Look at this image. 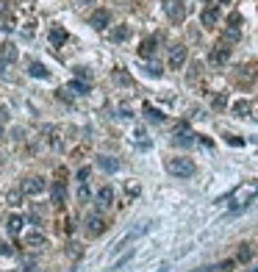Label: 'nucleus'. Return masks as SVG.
Wrapping results in <instances>:
<instances>
[{"label": "nucleus", "mask_w": 258, "mask_h": 272, "mask_svg": "<svg viewBox=\"0 0 258 272\" xmlns=\"http://www.w3.org/2000/svg\"><path fill=\"white\" fill-rule=\"evenodd\" d=\"M89 3H95V0H89Z\"/></svg>", "instance_id": "39"}, {"label": "nucleus", "mask_w": 258, "mask_h": 272, "mask_svg": "<svg viewBox=\"0 0 258 272\" xmlns=\"http://www.w3.org/2000/svg\"><path fill=\"white\" fill-rule=\"evenodd\" d=\"M258 197V183H242L230 192V203H233V209H244V206H250V200Z\"/></svg>", "instance_id": "1"}, {"label": "nucleus", "mask_w": 258, "mask_h": 272, "mask_svg": "<svg viewBox=\"0 0 258 272\" xmlns=\"http://www.w3.org/2000/svg\"><path fill=\"white\" fill-rule=\"evenodd\" d=\"M108 22H111V11H108V8H98V11H92V17H89V25L95 31H105Z\"/></svg>", "instance_id": "5"}, {"label": "nucleus", "mask_w": 258, "mask_h": 272, "mask_svg": "<svg viewBox=\"0 0 258 272\" xmlns=\"http://www.w3.org/2000/svg\"><path fill=\"white\" fill-rule=\"evenodd\" d=\"M125 261H131V253H128V256H122V258H119V261H117V264H114V270H119V267H122V264H125Z\"/></svg>", "instance_id": "33"}, {"label": "nucleus", "mask_w": 258, "mask_h": 272, "mask_svg": "<svg viewBox=\"0 0 258 272\" xmlns=\"http://www.w3.org/2000/svg\"><path fill=\"white\" fill-rule=\"evenodd\" d=\"M31 75H34V78H48L50 75V72L48 70H45V64H39V61H34V64H31Z\"/></svg>", "instance_id": "23"}, {"label": "nucleus", "mask_w": 258, "mask_h": 272, "mask_svg": "<svg viewBox=\"0 0 258 272\" xmlns=\"http://www.w3.org/2000/svg\"><path fill=\"white\" fill-rule=\"evenodd\" d=\"M228 58H230V48L225 42H219L214 50L208 53V61L214 64V67H222V64H228Z\"/></svg>", "instance_id": "6"}, {"label": "nucleus", "mask_w": 258, "mask_h": 272, "mask_svg": "<svg viewBox=\"0 0 258 272\" xmlns=\"http://www.w3.org/2000/svg\"><path fill=\"white\" fill-rule=\"evenodd\" d=\"M233 114H236V117H247V114H250V100H239V103H233Z\"/></svg>", "instance_id": "22"}, {"label": "nucleus", "mask_w": 258, "mask_h": 272, "mask_svg": "<svg viewBox=\"0 0 258 272\" xmlns=\"http://www.w3.org/2000/svg\"><path fill=\"white\" fill-rule=\"evenodd\" d=\"M86 178H89V167H81V169H78V181L86 183Z\"/></svg>", "instance_id": "32"}, {"label": "nucleus", "mask_w": 258, "mask_h": 272, "mask_svg": "<svg viewBox=\"0 0 258 272\" xmlns=\"http://www.w3.org/2000/svg\"><path fill=\"white\" fill-rule=\"evenodd\" d=\"M67 92H72V95H86V92H89V81H70V84H67Z\"/></svg>", "instance_id": "19"}, {"label": "nucleus", "mask_w": 258, "mask_h": 272, "mask_svg": "<svg viewBox=\"0 0 258 272\" xmlns=\"http://www.w3.org/2000/svg\"><path fill=\"white\" fill-rule=\"evenodd\" d=\"M98 167L105 169V172H117L119 169V161L114 156H98Z\"/></svg>", "instance_id": "14"}, {"label": "nucleus", "mask_w": 258, "mask_h": 272, "mask_svg": "<svg viewBox=\"0 0 258 272\" xmlns=\"http://www.w3.org/2000/svg\"><path fill=\"white\" fill-rule=\"evenodd\" d=\"M0 256H11V247L8 244H0Z\"/></svg>", "instance_id": "34"}, {"label": "nucleus", "mask_w": 258, "mask_h": 272, "mask_svg": "<svg viewBox=\"0 0 258 272\" xmlns=\"http://www.w3.org/2000/svg\"><path fill=\"white\" fill-rule=\"evenodd\" d=\"M64 197H67V186H64V181H56L50 186V200H53V206H61Z\"/></svg>", "instance_id": "12"}, {"label": "nucleus", "mask_w": 258, "mask_h": 272, "mask_svg": "<svg viewBox=\"0 0 258 272\" xmlns=\"http://www.w3.org/2000/svg\"><path fill=\"white\" fill-rule=\"evenodd\" d=\"M3 72H6V61H3V58H0V75H3Z\"/></svg>", "instance_id": "35"}, {"label": "nucleus", "mask_w": 258, "mask_h": 272, "mask_svg": "<svg viewBox=\"0 0 258 272\" xmlns=\"http://www.w3.org/2000/svg\"><path fill=\"white\" fill-rule=\"evenodd\" d=\"M114 81H117V84H131L128 72H122V70H114Z\"/></svg>", "instance_id": "27"}, {"label": "nucleus", "mask_w": 258, "mask_h": 272, "mask_svg": "<svg viewBox=\"0 0 258 272\" xmlns=\"http://www.w3.org/2000/svg\"><path fill=\"white\" fill-rule=\"evenodd\" d=\"M155 45H158V39H155V36H147L145 42H142V48H139V56L150 58L155 53Z\"/></svg>", "instance_id": "18"}, {"label": "nucleus", "mask_w": 258, "mask_h": 272, "mask_svg": "<svg viewBox=\"0 0 258 272\" xmlns=\"http://www.w3.org/2000/svg\"><path fill=\"white\" fill-rule=\"evenodd\" d=\"M75 78L78 81H92V72L86 67H75Z\"/></svg>", "instance_id": "24"}, {"label": "nucleus", "mask_w": 258, "mask_h": 272, "mask_svg": "<svg viewBox=\"0 0 258 272\" xmlns=\"http://www.w3.org/2000/svg\"><path fill=\"white\" fill-rule=\"evenodd\" d=\"M222 39H225V45H228V42H239V28L225 31V36H222Z\"/></svg>", "instance_id": "26"}, {"label": "nucleus", "mask_w": 258, "mask_h": 272, "mask_svg": "<svg viewBox=\"0 0 258 272\" xmlns=\"http://www.w3.org/2000/svg\"><path fill=\"white\" fill-rule=\"evenodd\" d=\"M111 203H114V189L111 186H103L98 192V206H100V209H108Z\"/></svg>", "instance_id": "15"}, {"label": "nucleus", "mask_w": 258, "mask_h": 272, "mask_svg": "<svg viewBox=\"0 0 258 272\" xmlns=\"http://www.w3.org/2000/svg\"><path fill=\"white\" fill-rule=\"evenodd\" d=\"M172 142H175V145H181V147H192V145H195V133L189 131L186 125H181L178 131H175V139Z\"/></svg>", "instance_id": "10"}, {"label": "nucleus", "mask_w": 258, "mask_h": 272, "mask_svg": "<svg viewBox=\"0 0 258 272\" xmlns=\"http://www.w3.org/2000/svg\"><path fill=\"white\" fill-rule=\"evenodd\" d=\"M22 225H25V219H22L20 214H11L8 217V222H6V230L11 233V236H17V233L22 230Z\"/></svg>", "instance_id": "17"}, {"label": "nucleus", "mask_w": 258, "mask_h": 272, "mask_svg": "<svg viewBox=\"0 0 258 272\" xmlns=\"http://www.w3.org/2000/svg\"><path fill=\"white\" fill-rule=\"evenodd\" d=\"M225 103H228L225 95H216V98H214V109H225Z\"/></svg>", "instance_id": "30"}, {"label": "nucleus", "mask_w": 258, "mask_h": 272, "mask_svg": "<svg viewBox=\"0 0 258 272\" xmlns=\"http://www.w3.org/2000/svg\"><path fill=\"white\" fill-rule=\"evenodd\" d=\"M22 195H39V192H45V178H28V181L20 186Z\"/></svg>", "instance_id": "9"}, {"label": "nucleus", "mask_w": 258, "mask_h": 272, "mask_svg": "<svg viewBox=\"0 0 258 272\" xmlns=\"http://www.w3.org/2000/svg\"><path fill=\"white\" fill-rule=\"evenodd\" d=\"M20 197L22 192H8V206H20Z\"/></svg>", "instance_id": "29"}, {"label": "nucleus", "mask_w": 258, "mask_h": 272, "mask_svg": "<svg viewBox=\"0 0 258 272\" xmlns=\"http://www.w3.org/2000/svg\"><path fill=\"white\" fill-rule=\"evenodd\" d=\"M128 36H131V28H128V25H117V28L111 31V39H114V42H125Z\"/></svg>", "instance_id": "20"}, {"label": "nucleus", "mask_w": 258, "mask_h": 272, "mask_svg": "<svg viewBox=\"0 0 258 272\" xmlns=\"http://www.w3.org/2000/svg\"><path fill=\"white\" fill-rule=\"evenodd\" d=\"M78 197H81V200H89V186H86V183L78 189Z\"/></svg>", "instance_id": "31"}, {"label": "nucleus", "mask_w": 258, "mask_h": 272, "mask_svg": "<svg viewBox=\"0 0 258 272\" xmlns=\"http://www.w3.org/2000/svg\"><path fill=\"white\" fill-rule=\"evenodd\" d=\"M3 133H6V131H3V122H0V139H3Z\"/></svg>", "instance_id": "36"}, {"label": "nucleus", "mask_w": 258, "mask_h": 272, "mask_svg": "<svg viewBox=\"0 0 258 272\" xmlns=\"http://www.w3.org/2000/svg\"><path fill=\"white\" fill-rule=\"evenodd\" d=\"M164 11L172 22H183L186 20V6H183L181 0H164Z\"/></svg>", "instance_id": "4"}, {"label": "nucleus", "mask_w": 258, "mask_h": 272, "mask_svg": "<svg viewBox=\"0 0 258 272\" xmlns=\"http://www.w3.org/2000/svg\"><path fill=\"white\" fill-rule=\"evenodd\" d=\"M167 172L175 175V178H192L197 172L195 161L183 159V156H175V159H167Z\"/></svg>", "instance_id": "2"}, {"label": "nucleus", "mask_w": 258, "mask_h": 272, "mask_svg": "<svg viewBox=\"0 0 258 272\" xmlns=\"http://www.w3.org/2000/svg\"><path fill=\"white\" fill-rule=\"evenodd\" d=\"M22 244L25 247H45L48 244V239H45V233L42 230H28V233H22Z\"/></svg>", "instance_id": "8"}, {"label": "nucleus", "mask_w": 258, "mask_h": 272, "mask_svg": "<svg viewBox=\"0 0 258 272\" xmlns=\"http://www.w3.org/2000/svg\"><path fill=\"white\" fill-rule=\"evenodd\" d=\"M84 228H86V233H89V236H100V233H105V217L98 214V211H92V214L86 217Z\"/></svg>", "instance_id": "3"}, {"label": "nucleus", "mask_w": 258, "mask_h": 272, "mask_svg": "<svg viewBox=\"0 0 258 272\" xmlns=\"http://www.w3.org/2000/svg\"><path fill=\"white\" fill-rule=\"evenodd\" d=\"M0 58L6 64H14L17 61V45L14 42H3L0 45Z\"/></svg>", "instance_id": "13"}, {"label": "nucleus", "mask_w": 258, "mask_h": 272, "mask_svg": "<svg viewBox=\"0 0 258 272\" xmlns=\"http://www.w3.org/2000/svg\"><path fill=\"white\" fill-rule=\"evenodd\" d=\"M145 114H147V119H150V122H164V114H161L158 109H153L150 103H145Z\"/></svg>", "instance_id": "21"}, {"label": "nucleus", "mask_w": 258, "mask_h": 272, "mask_svg": "<svg viewBox=\"0 0 258 272\" xmlns=\"http://www.w3.org/2000/svg\"><path fill=\"white\" fill-rule=\"evenodd\" d=\"M200 22L206 25V28H214L216 22H219V8H216V6H208V8L200 14Z\"/></svg>", "instance_id": "11"}, {"label": "nucleus", "mask_w": 258, "mask_h": 272, "mask_svg": "<svg viewBox=\"0 0 258 272\" xmlns=\"http://www.w3.org/2000/svg\"><path fill=\"white\" fill-rule=\"evenodd\" d=\"M219 3H230V0H219Z\"/></svg>", "instance_id": "38"}, {"label": "nucleus", "mask_w": 258, "mask_h": 272, "mask_svg": "<svg viewBox=\"0 0 258 272\" xmlns=\"http://www.w3.org/2000/svg\"><path fill=\"white\" fill-rule=\"evenodd\" d=\"M186 48H183V45H175L172 50H169V67H172V70H181L183 64H186Z\"/></svg>", "instance_id": "7"}, {"label": "nucleus", "mask_w": 258, "mask_h": 272, "mask_svg": "<svg viewBox=\"0 0 258 272\" xmlns=\"http://www.w3.org/2000/svg\"><path fill=\"white\" fill-rule=\"evenodd\" d=\"M247 272H258V267H250V270H247Z\"/></svg>", "instance_id": "37"}, {"label": "nucleus", "mask_w": 258, "mask_h": 272, "mask_svg": "<svg viewBox=\"0 0 258 272\" xmlns=\"http://www.w3.org/2000/svg\"><path fill=\"white\" fill-rule=\"evenodd\" d=\"M145 72H147V75H153V78H161V67H158V64H147Z\"/></svg>", "instance_id": "28"}, {"label": "nucleus", "mask_w": 258, "mask_h": 272, "mask_svg": "<svg viewBox=\"0 0 258 272\" xmlns=\"http://www.w3.org/2000/svg\"><path fill=\"white\" fill-rule=\"evenodd\" d=\"M64 42H67V31H64L61 25L50 28V45H53V48H61Z\"/></svg>", "instance_id": "16"}, {"label": "nucleus", "mask_w": 258, "mask_h": 272, "mask_svg": "<svg viewBox=\"0 0 258 272\" xmlns=\"http://www.w3.org/2000/svg\"><path fill=\"white\" fill-rule=\"evenodd\" d=\"M250 258H253L250 244H242V250H239V261H250Z\"/></svg>", "instance_id": "25"}]
</instances>
